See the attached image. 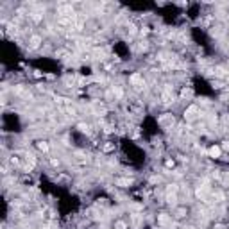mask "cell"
<instances>
[{"label": "cell", "instance_id": "cell-1", "mask_svg": "<svg viewBox=\"0 0 229 229\" xmlns=\"http://www.w3.org/2000/svg\"><path fill=\"white\" fill-rule=\"evenodd\" d=\"M131 84H132L136 89H142V86H143V77H142L140 74H132V75H131Z\"/></svg>", "mask_w": 229, "mask_h": 229}, {"label": "cell", "instance_id": "cell-2", "mask_svg": "<svg viewBox=\"0 0 229 229\" xmlns=\"http://www.w3.org/2000/svg\"><path fill=\"white\" fill-rule=\"evenodd\" d=\"M161 102H163V104L174 102V95H172V89H170V88H165V89H163V93H161Z\"/></svg>", "mask_w": 229, "mask_h": 229}, {"label": "cell", "instance_id": "cell-3", "mask_svg": "<svg viewBox=\"0 0 229 229\" xmlns=\"http://www.w3.org/2000/svg\"><path fill=\"white\" fill-rule=\"evenodd\" d=\"M197 115H199V107H197V106H190V107L185 111V118H186V120H193Z\"/></svg>", "mask_w": 229, "mask_h": 229}, {"label": "cell", "instance_id": "cell-4", "mask_svg": "<svg viewBox=\"0 0 229 229\" xmlns=\"http://www.w3.org/2000/svg\"><path fill=\"white\" fill-rule=\"evenodd\" d=\"M159 125H163V127H172V125H174V117H172V115H163V117L159 118Z\"/></svg>", "mask_w": 229, "mask_h": 229}, {"label": "cell", "instance_id": "cell-5", "mask_svg": "<svg viewBox=\"0 0 229 229\" xmlns=\"http://www.w3.org/2000/svg\"><path fill=\"white\" fill-rule=\"evenodd\" d=\"M157 222L161 224V225H170V224H172V218H170L167 213H161V215H157Z\"/></svg>", "mask_w": 229, "mask_h": 229}, {"label": "cell", "instance_id": "cell-6", "mask_svg": "<svg viewBox=\"0 0 229 229\" xmlns=\"http://www.w3.org/2000/svg\"><path fill=\"white\" fill-rule=\"evenodd\" d=\"M39 45H41V36L34 34V36L31 38V49H38Z\"/></svg>", "mask_w": 229, "mask_h": 229}, {"label": "cell", "instance_id": "cell-7", "mask_svg": "<svg viewBox=\"0 0 229 229\" xmlns=\"http://www.w3.org/2000/svg\"><path fill=\"white\" fill-rule=\"evenodd\" d=\"M220 152H222V149H220V147H217V145H215V147H211V149L208 150V154H210L211 157H218V156H220Z\"/></svg>", "mask_w": 229, "mask_h": 229}, {"label": "cell", "instance_id": "cell-8", "mask_svg": "<svg viewBox=\"0 0 229 229\" xmlns=\"http://www.w3.org/2000/svg\"><path fill=\"white\" fill-rule=\"evenodd\" d=\"M29 16H31V20L34 21V24H39V21L43 20V14H41V13H36V11H34V13H31Z\"/></svg>", "mask_w": 229, "mask_h": 229}, {"label": "cell", "instance_id": "cell-9", "mask_svg": "<svg viewBox=\"0 0 229 229\" xmlns=\"http://www.w3.org/2000/svg\"><path fill=\"white\" fill-rule=\"evenodd\" d=\"M131 179H127V177H124V179H117V185L118 186H122V188H125V186H131Z\"/></svg>", "mask_w": 229, "mask_h": 229}, {"label": "cell", "instance_id": "cell-10", "mask_svg": "<svg viewBox=\"0 0 229 229\" xmlns=\"http://www.w3.org/2000/svg\"><path fill=\"white\" fill-rule=\"evenodd\" d=\"M113 95L117 97V99H122L124 97V89L120 86H113Z\"/></svg>", "mask_w": 229, "mask_h": 229}, {"label": "cell", "instance_id": "cell-11", "mask_svg": "<svg viewBox=\"0 0 229 229\" xmlns=\"http://www.w3.org/2000/svg\"><path fill=\"white\" fill-rule=\"evenodd\" d=\"M38 149L43 150V152H47V150H49V145L45 143V142H39V143H38Z\"/></svg>", "mask_w": 229, "mask_h": 229}, {"label": "cell", "instance_id": "cell-12", "mask_svg": "<svg viewBox=\"0 0 229 229\" xmlns=\"http://www.w3.org/2000/svg\"><path fill=\"white\" fill-rule=\"evenodd\" d=\"M186 97H192V89H182V93H181V99H186Z\"/></svg>", "mask_w": 229, "mask_h": 229}, {"label": "cell", "instance_id": "cell-13", "mask_svg": "<svg viewBox=\"0 0 229 229\" xmlns=\"http://www.w3.org/2000/svg\"><path fill=\"white\" fill-rule=\"evenodd\" d=\"M77 129H79V131H82V132H88L89 125H88V124H79V125H77Z\"/></svg>", "mask_w": 229, "mask_h": 229}, {"label": "cell", "instance_id": "cell-14", "mask_svg": "<svg viewBox=\"0 0 229 229\" xmlns=\"http://www.w3.org/2000/svg\"><path fill=\"white\" fill-rule=\"evenodd\" d=\"M211 34H213V36H220V34H222V27H213Z\"/></svg>", "mask_w": 229, "mask_h": 229}, {"label": "cell", "instance_id": "cell-15", "mask_svg": "<svg viewBox=\"0 0 229 229\" xmlns=\"http://www.w3.org/2000/svg\"><path fill=\"white\" fill-rule=\"evenodd\" d=\"M115 227H117V229H125V224H124V222H117V224H115Z\"/></svg>", "mask_w": 229, "mask_h": 229}, {"label": "cell", "instance_id": "cell-16", "mask_svg": "<svg viewBox=\"0 0 229 229\" xmlns=\"http://www.w3.org/2000/svg\"><path fill=\"white\" fill-rule=\"evenodd\" d=\"M220 149H222V150H229V142H224Z\"/></svg>", "mask_w": 229, "mask_h": 229}]
</instances>
